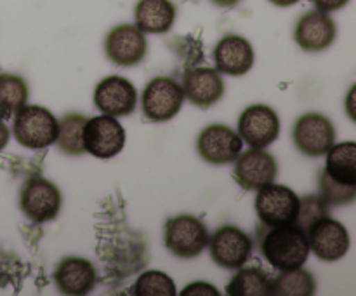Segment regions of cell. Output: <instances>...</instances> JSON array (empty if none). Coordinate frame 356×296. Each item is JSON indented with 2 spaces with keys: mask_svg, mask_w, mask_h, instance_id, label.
<instances>
[{
  "mask_svg": "<svg viewBox=\"0 0 356 296\" xmlns=\"http://www.w3.org/2000/svg\"><path fill=\"white\" fill-rule=\"evenodd\" d=\"M261 233V251L271 267L278 270H292L306 263L309 244L306 233L296 223L292 225L268 226Z\"/></svg>",
  "mask_w": 356,
  "mask_h": 296,
  "instance_id": "6da1fadb",
  "label": "cell"
},
{
  "mask_svg": "<svg viewBox=\"0 0 356 296\" xmlns=\"http://www.w3.org/2000/svg\"><path fill=\"white\" fill-rule=\"evenodd\" d=\"M59 122L51 110L38 104H24L16 111L13 132L24 148L44 150L56 143Z\"/></svg>",
  "mask_w": 356,
  "mask_h": 296,
  "instance_id": "7a4b0ae2",
  "label": "cell"
},
{
  "mask_svg": "<svg viewBox=\"0 0 356 296\" xmlns=\"http://www.w3.org/2000/svg\"><path fill=\"white\" fill-rule=\"evenodd\" d=\"M165 247L177 258L191 260L204 253L209 244L207 225L197 216L179 215L169 218L163 228Z\"/></svg>",
  "mask_w": 356,
  "mask_h": 296,
  "instance_id": "3957f363",
  "label": "cell"
},
{
  "mask_svg": "<svg viewBox=\"0 0 356 296\" xmlns=\"http://www.w3.org/2000/svg\"><path fill=\"white\" fill-rule=\"evenodd\" d=\"M298 209L299 197L292 188L273 181L257 190L256 212L263 225H292L298 218Z\"/></svg>",
  "mask_w": 356,
  "mask_h": 296,
  "instance_id": "277c9868",
  "label": "cell"
},
{
  "mask_svg": "<svg viewBox=\"0 0 356 296\" xmlns=\"http://www.w3.org/2000/svg\"><path fill=\"white\" fill-rule=\"evenodd\" d=\"M183 87L170 77H155L143 91V114L152 122H167L183 107Z\"/></svg>",
  "mask_w": 356,
  "mask_h": 296,
  "instance_id": "5b68a950",
  "label": "cell"
},
{
  "mask_svg": "<svg viewBox=\"0 0 356 296\" xmlns=\"http://www.w3.org/2000/svg\"><path fill=\"white\" fill-rule=\"evenodd\" d=\"M61 192L52 181L33 176L23 185L19 195V208L26 218L35 223L51 221L61 209Z\"/></svg>",
  "mask_w": 356,
  "mask_h": 296,
  "instance_id": "8992f818",
  "label": "cell"
},
{
  "mask_svg": "<svg viewBox=\"0 0 356 296\" xmlns=\"http://www.w3.org/2000/svg\"><path fill=\"white\" fill-rule=\"evenodd\" d=\"M125 129L117 117L99 115L87 118L83 127V148L97 159H111L124 150Z\"/></svg>",
  "mask_w": 356,
  "mask_h": 296,
  "instance_id": "52a82bcc",
  "label": "cell"
},
{
  "mask_svg": "<svg viewBox=\"0 0 356 296\" xmlns=\"http://www.w3.org/2000/svg\"><path fill=\"white\" fill-rule=\"evenodd\" d=\"M104 52L113 65L122 68L136 66L148 52V40L136 24H117L104 38Z\"/></svg>",
  "mask_w": 356,
  "mask_h": 296,
  "instance_id": "ba28073f",
  "label": "cell"
},
{
  "mask_svg": "<svg viewBox=\"0 0 356 296\" xmlns=\"http://www.w3.org/2000/svg\"><path fill=\"white\" fill-rule=\"evenodd\" d=\"M309 251L322 261H337L346 256L350 249V233L337 219L325 216L309 226L306 232Z\"/></svg>",
  "mask_w": 356,
  "mask_h": 296,
  "instance_id": "9c48e42d",
  "label": "cell"
},
{
  "mask_svg": "<svg viewBox=\"0 0 356 296\" xmlns=\"http://www.w3.org/2000/svg\"><path fill=\"white\" fill-rule=\"evenodd\" d=\"M238 134L252 148H266L280 134V118L266 104H252L238 118Z\"/></svg>",
  "mask_w": 356,
  "mask_h": 296,
  "instance_id": "30bf717a",
  "label": "cell"
},
{
  "mask_svg": "<svg viewBox=\"0 0 356 296\" xmlns=\"http://www.w3.org/2000/svg\"><path fill=\"white\" fill-rule=\"evenodd\" d=\"M242 146L243 141L238 132L225 124L207 125L197 139L198 153L212 166L232 164L240 155Z\"/></svg>",
  "mask_w": 356,
  "mask_h": 296,
  "instance_id": "8fae6325",
  "label": "cell"
},
{
  "mask_svg": "<svg viewBox=\"0 0 356 296\" xmlns=\"http://www.w3.org/2000/svg\"><path fill=\"white\" fill-rule=\"evenodd\" d=\"M209 249L211 256L219 267L222 268H240L252 253V240L243 230L235 225H225L212 237H209Z\"/></svg>",
  "mask_w": 356,
  "mask_h": 296,
  "instance_id": "7c38bea8",
  "label": "cell"
},
{
  "mask_svg": "<svg viewBox=\"0 0 356 296\" xmlns=\"http://www.w3.org/2000/svg\"><path fill=\"white\" fill-rule=\"evenodd\" d=\"M294 143L302 153L309 157L325 155L336 141L334 124L322 114H305L294 125Z\"/></svg>",
  "mask_w": 356,
  "mask_h": 296,
  "instance_id": "4fadbf2b",
  "label": "cell"
},
{
  "mask_svg": "<svg viewBox=\"0 0 356 296\" xmlns=\"http://www.w3.org/2000/svg\"><path fill=\"white\" fill-rule=\"evenodd\" d=\"M233 162H235V171H233L235 181L245 190H259L273 183L277 178V160L264 148H250L243 153L240 152V155Z\"/></svg>",
  "mask_w": 356,
  "mask_h": 296,
  "instance_id": "5bb4252c",
  "label": "cell"
},
{
  "mask_svg": "<svg viewBox=\"0 0 356 296\" xmlns=\"http://www.w3.org/2000/svg\"><path fill=\"white\" fill-rule=\"evenodd\" d=\"M138 91L131 80L111 75L101 80L94 89V104L97 110L111 117H125L136 110Z\"/></svg>",
  "mask_w": 356,
  "mask_h": 296,
  "instance_id": "9a60e30c",
  "label": "cell"
},
{
  "mask_svg": "<svg viewBox=\"0 0 356 296\" xmlns=\"http://www.w3.org/2000/svg\"><path fill=\"white\" fill-rule=\"evenodd\" d=\"M337 35V26L329 13L320 9L308 10L298 20L294 30V40L302 51L320 52L334 44Z\"/></svg>",
  "mask_w": 356,
  "mask_h": 296,
  "instance_id": "2e32d148",
  "label": "cell"
},
{
  "mask_svg": "<svg viewBox=\"0 0 356 296\" xmlns=\"http://www.w3.org/2000/svg\"><path fill=\"white\" fill-rule=\"evenodd\" d=\"M216 70L232 77L245 75L254 65V49L242 35H226L214 47Z\"/></svg>",
  "mask_w": 356,
  "mask_h": 296,
  "instance_id": "e0dca14e",
  "label": "cell"
},
{
  "mask_svg": "<svg viewBox=\"0 0 356 296\" xmlns=\"http://www.w3.org/2000/svg\"><path fill=\"white\" fill-rule=\"evenodd\" d=\"M181 87H183L184 98L200 108L212 107L225 94V82L219 72L207 66H198L186 72Z\"/></svg>",
  "mask_w": 356,
  "mask_h": 296,
  "instance_id": "ac0fdd59",
  "label": "cell"
},
{
  "mask_svg": "<svg viewBox=\"0 0 356 296\" xmlns=\"http://www.w3.org/2000/svg\"><path fill=\"white\" fill-rule=\"evenodd\" d=\"M54 282L65 295H87L96 286V268L86 258H65L56 268Z\"/></svg>",
  "mask_w": 356,
  "mask_h": 296,
  "instance_id": "d6986e66",
  "label": "cell"
},
{
  "mask_svg": "<svg viewBox=\"0 0 356 296\" xmlns=\"http://www.w3.org/2000/svg\"><path fill=\"white\" fill-rule=\"evenodd\" d=\"M176 16L170 0H139L134 7L136 26L143 33H165L176 23Z\"/></svg>",
  "mask_w": 356,
  "mask_h": 296,
  "instance_id": "ffe728a7",
  "label": "cell"
},
{
  "mask_svg": "<svg viewBox=\"0 0 356 296\" xmlns=\"http://www.w3.org/2000/svg\"><path fill=\"white\" fill-rule=\"evenodd\" d=\"M327 155L325 171L334 178L346 185H356V143L343 141L332 145Z\"/></svg>",
  "mask_w": 356,
  "mask_h": 296,
  "instance_id": "44dd1931",
  "label": "cell"
},
{
  "mask_svg": "<svg viewBox=\"0 0 356 296\" xmlns=\"http://www.w3.org/2000/svg\"><path fill=\"white\" fill-rule=\"evenodd\" d=\"M226 293L229 296H270L271 279L263 268L245 267L233 275Z\"/></svg>",
  "mask_w": 356,
  "mask_h": 296,
  "instance_id": "7402d4cb",
  "label": "cell"
},
{
  "mask_svg": "<svg viewBox=\"0 0 356 296\" xmlns=\"http://www.w3.org/2000/svg\"><path fill=\"white\" fill-rule=\"evenodd\" d=\"M316 293V281L312 272L302 267L282 270L271 281V295L277 296H312Z\"/></svg>",
  "mask_w": 356,
  "mask_h": 296,
  "instance_id": "603a6c76",
  "label": "cell"
},
{
  "mask_svg": "<svg viewBox=\"0 0 356 296\" xmlns=\"http://www.w3.org/2000/svg\"><path fill=\"white\" fill-rule=\"evenodd\" d=\"M59 122V131L56 143L58 148L66 155H82L86 153L83 148V127H86L87 117L82 114H66Z\"/></svg>",
  "mask_w": 356,
  "mask_h": 296,
  "instance_id": "cb8c5ba5",
  "label": "cell"
},
{
  "mask_svg": "<svg viewBox=\"0 0 356 296\" xmlns=\"http://www.w3.org/2000/svg\"><path fill=\"white\" fill-rule=\"evenodd\" d=\"M28 86L21 77L0 73V115L9 117L26 104Z\"/></svg>",
  "mask_w": 356,
  "mask_h": 296,
  "instance_id": "d4e9b609",
  "label": "cell"
},
{
  "mask_svg": "<svg viewBox=\"0 0 356 296\" xmlns=\"http://www.w3.org/2000/svg\"><path fill=\"white\" fill-rule=\"evenodd\" d=\"M176 284L165 272H143L134 284L136 296H176Z\"/></svg>",
  "mask_w": 356,
  "mask_h": 296,
  "instance_id": "484cf974",
  "label": "cell"
},
{
  "mask_svg": "<svg viewBox=\"0 0 356 296\" xmlns=\"http://www.w3.org/2000/svg\"><path fill=\"white\" fill-rule=\"evenodd\" d=\"M320 190H322V198L327 204L343 205L350 204L356 197V185H346L334 180L325 169L320 173Z\"/></svg>",
  "mask_w": 356,
  "mask_h": 296,
  "instance_id": "4316f807",
  "label": "cell"
},
{
  "mask_svg": "<svg viewBox=\"0 0 356 296\" xmlns=\"http://www.w3.org/2000/svg\"><path fill=\"white\" fill-rule=\"evenodd\" d=\"M325 216H330L329 204H327L322 197H318V195H306V197L299 198L296 225H298L305 233L308 232L309 226H312L313 223L325 218Z\"/></svg>",
  "mask_w": 356,
  "mask_h": 296,
  "instance_id": "83f0119b",
  "label": "cell"
},
{
  "mask_svg": "<svg viewBox=\"0 0 356 296\" xmlns=\"http://www.w3.org/2000/svg\"><path fill=\"white\" fill-rule=\"evenodd\" d=\"M183 296H219V291L209 282H193L188 284L186 289L181 293Z\"/></svg>",
  "mask_w": 356,
  "mask_h": 296,
  "instance_id": "f1b7e54d",
  "label": "cell"
},
{
  "mask_svg": "<svg viewBox=\"0 0 356 296\" xmlns=\"http://www.w3.org/2000/svg\"><path fill=\"white\" fill-rule=\"evenodd\" d=\"M309 2L315 3L316 9L323 10V13H334V10H339L343 7H346L350 3V0H309Z\"/></svg>",
  "mask_w": 356,
  "mask_h": 296,
  "instance_id": "f546056e",
  "label": "cell"
},
{
  "mask_svg": "<svg viewBox=\"0 0 356 296\" xmlns=\"http://www.w3.org/2000/svg\"><path fill=\"white\" fill-rule=\"evenodd\" d=\"M9 138H10V131L9 127H7L6 122L0 118V150H3L7 146V143H9Z\"/></svg>",
  "mask_w": 356,
  "mask_h": 296,
  "instance_id": "4dcf8cb0",
  "label": "cell"
},
{
  "mask_svg": "<svg viewBox=\"0 0 356 296\" xmlns=\"http://www.w3.org/2000/svg\"><path fill=\"white\" fill-rule=\"evenodd\" d=\"M355 91H356V87L353 86L351 87V91H350V94H348V101H346V110H348V115H350V118L351 120H355V111H353V96H355Z\"/></svg>",
  "mask_w": 356,
  "mask_h": 296,
  "instance_id": "1f68e13d",
  "label": "cell"
},
{
  "mask_svg": "<svg viewBox=\"0 0 356 296\" xmlns=\"http://www.w3.org/2000/svg\"><path fill=\"white\" fill-rule=\"evenodd\" d=\"M212 3H216L218 7H233L240 2V0H211Z\"/></svg>",
  "mask_w": 356,
  "mask_h": 296,
  "instance_id": "d6a6232c",
  "label": "cell"
},
{
  "mask_svg": "<svg viewBox=\"0 0 356 296\" xmlns=\"http://www.w3.org/2000/svg\"><path fill=\"white\" fill-rule=\"evenodd\" d=\"M270 2L277 7H291L294 3H298L299 0H270Z\"/></svg>",
  "mask_w": 356,
  "mask_h": 296,
  "instance_id": "836d02e7",
  "label": "cell"
}]
</instances>
